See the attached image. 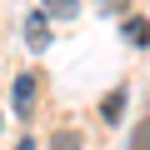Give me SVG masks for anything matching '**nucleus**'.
I'll list each match as a JSON object with an SVG mask.
<instances>
[{
    "label": "nucleus",
    "instance_id": "f257e3e1",
    "mask_svg": "<svg viewBox=\"0 0 150 150\" xmlns=\"http://www.w3.org/2000/svg\"><path fill=\"white\" fill-rule=\"evenodd\" d=\"M25 45H30V50H45V45H50V15H45V10H30V15H25Z\"/></svg>",
    "mask_w": 150,
    "mask_h": 150
},
{
    "label": "nucleus",
    "instance_id": "423d86ee",
    "mask_svg": "<svg viewBox=\"0 0 150 150\" xmlns=\"http://www.w3.org/2000/svg\"><path fill=\"white\" fill-rule=\"evenodd\" d=\"M130 150H150V120H140L130 130Z\"/></svg>",
    "mask_w": 150,
    "mask_h": 150
},
{
    "label": "nucleus",
    "instance_id": "7ed1b4c3",
    "mask_svg": "<svg viewBox=\"0 0 150 150\" xmlns=\"http://www.w3.org/2000/svg\"><path fill=\"white\" fill-rule=\"evenodd\" d=\"M120 35H125L135 50H145V45H150V20H145V15H130V20L120 25Z\"/></svg>",
    "mask_w": 150,
    "mask_h": 150
},
{
    "label": "nucleus",
    "instance_id": "0eeeda50",
    "mask_svg": "<svg viewBox=\"0 0 150 150\" xmlns=\"http://www.w3.org/2000/svg\"><path fill=\"white\" fill-rule=\"evenodd\" d=\"M55 150H75V135H70V130H60V135H55Z\"/></svg>",
    "mask_w": 150,
    "mask_h": 150
},
{
    "label": "nucleus",
    "instance_id": "20e7f679",
    "mask_svg": "<svg viewBox=\"0 0 150 150\" xmlns=\"http://www.w3.org/2000/svg\"><path fill=\"white\" fill-rule=\"evenodd\" d=\"M120 110H125V85H120V90H110V95L100 100V120H105V125H115V120H120Z\"/></svg>",
    "mask_w": 150,
    "mask_h": 150
},
{
    "label": "nucleus",
    "instance_id": "6e6552de",
    "mask_svg": "<svg viewBox=\"0 0 150 150\" xmlns=\"http://www.w3.org/2000/svg\"><path fill=\"white\" fill-rule=\"evenodd\" d=\"M15 150H35V140H20V145H15Z\"/></svg>",
    "mask_w": 150,
    "mask_h": 150
},
{
    "label": "nucleus",
    "instance_id": "39448f33",
    "mask_svg": "<svg viewBox=\"0 0 150 150\" xmlns=\"http://www.w3.org/2000/svg\"><path fill=\"white\" fill-rule=\"evenodd\" d=\"M40 10H45V15H55V20H70L75 10H80V0H40Z\"/></svg>",
    "mask_w": 150,
    "mask_h": 150
},
{
    "label": "nucleus",
    "instance_id": "f03ea898",
    "mask_svg": "<svg viewBox=\"0 0 150 150\" xmlns=\"http://www.w3.org/2000/svg\"><path fill=\"white\" fill-rule=\"evenodd\" d=\"M35 80H40V75H15V90H10L15 115H30L35 110Z\"/></svg>",
    "mask_w": 150,
    "mask_h": 150
}]
</instances>
